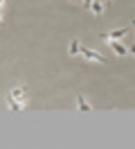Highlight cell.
<instances>
[{"label": "cell", "instance_id": "obj_1", "mask_svg": "<svg viewBox=\"0 0 135 149\" xmlns=\"http://www.w3.org/2000/svg\"><path fill=\"white\" fill-rule=\"evenodd\" d=\"M5 102H7V109H9V111H25L27 104H29V97H27V88H25L23 84L14 86V88H11V91L7 93Z\"/></svg>", "mask_w": 135, "mask_h": 149}, {"label": "cell", "instance_id": "obj_2", "mask_svg": "<svg viewBox=\"0 0 135 149\" xmlns=\"http://www.w3.org/2000/svg\"><path fill=\"white\" fill-rule=\"evenodd\" d=\"M79 54L86 59V61H90V63H106V59H104V54H99L97 50H92V47H81Z\"/></svg>", "mask_w": 135, "mask_h": 149}, {"label": "cell", "instance_id": "obj_3", "mask_svg": "<svg viewBox=\"0 0 135 149\" xmlns=\"http://www.w3.org/2000/svg\"><path fill=\"white\" fill-rule=\"evenodd\" d=\"M126 34H128V29H126V27H117V29H113V32L99 34V36L104 38V41H119V38H124Z\"/></svg>", "mask_w": 135, "mask_h": 149}, {"label": "cell", "instance_id": "obj_4", "mask_svg": "<svg viewBox=\"0 0 135 149\" xmlns=\"http://www.w3.org/2000/svg\"><path fill=\"white\" fill-rule=\"evenodd\" d=\"M110 43V47H113V52H115L117 56H124V54H128V45H122L119 41H108Z\"/></svg>", "mask_w": 135, "mask_h": 149}, {"label": "cell", "instance_id": "obj_5", "mask_svg": "<svg viewBox=\"0 0 135 149\" xmlns=\"http://www.w3.org/2000/svg\"><path fill=\"white\" fill-rule=\"evenodd\" d=\"M77 109L79 111H92V104H88V100L83 95H77Z\"/></svg>", "mask_w": 135, "mask_h": 149}, {"label": "cell", "instance_id": "obj_6", "mask_svg": "<svg viewBox=\"0 0 135 149\" xmlns=\"http://www.w3.org/2000/svg\"><path fill=\"white\" fill-rule=\"evenodd\" d=\"M90 9H92V14H95V16H101V14H104V0H92Z\"/></svg>", "mask_w": 135, "mask_h": 149}, {"label": "cell", "instance_id": "obj_7", "mask_svg": "<svg viewBox=\"0 0 135 149\" xmlns=\"http://www.w3.org/2000/svg\"><path fill=\"white\" fill-rule=\"evenodd\" d=\"M79 50H81L79 41H77V38H72V43H70V54H79Z\"/></svg>", "mask_w": 135, "mask_h": 149}, {"label": "cell", "instance_id": "obj_8", "mask_svg": "<svg viewBox=\"0 0 135 149\" xmlns=\"http://www.w3.org/2000/svg\"><path fill=\"white\" fill-rule=\"evenodd\" d=\"M81 5H83V9H90V5H92V0H81Z\"/></svg>", "mask_w": 135, "mask_h": 149}, {"label": "cell", "instance_id": "obj_9", "mask_svg": "<svg viewBox=\"0 0 135 149\" xmlns=\"http://www.w3.org/2000/svg\"><path fill=\"white\" fill-rule=\"evenodd\" d=\"M128 52H131V54L135 56V45H128Z\"/></svg>", "mask_w": 135, "mask_h": 149}, {"label": "cell", "instance_id": "obj_10", "mask_svg": "<svg viewBox=\"0 0 135 149\" xmlns=\"http://www.w3.org/2000/svg\"><path fill=\"white\" fill-rule=\"evenodd\" d=\"M131 27H133V34H135V18L131 20Z\"/></svg>", "mask_w": 135, "mask_h": 149}, {"label": "cell", "instance_id": "obj_11", "mask_svg": "<svg viewBox=\"0 0 135 149\" xmlns=\"http://www.w3.org/2000/svg\"><path fill=\"white\" fill-rule=\"evenodd\" d=\"M5 9V0H0V11Z\"/></svg>", "mask_w": 135, "mask_h": 149}, {"label": "cell", "instance_id": "obj_12", "mask_svg": "<svg viewBox=\"0 0 135 149\" xmlns=\"http://www.w3.org/2000/svg\"><path fill=\"white\" fill-rule=\"evenodd\" d=\"M0 23H2V11H0Z\"/></svg>", "mask_w": 135, "mask_h": 149}, {"label": "cell", "instance_id": "obj_13", "mask_svg": "<svg viewBox=\"0 0 135 149\" xmlns=\"http://www.w3.org/2000/svg\"><path fill=\"white\" fill-rule=\"evenodd\" d=\"M104 2H110V0H104Z\"/></svg>", "mask_w": 135, "mask_h": 149}]
</instances>
